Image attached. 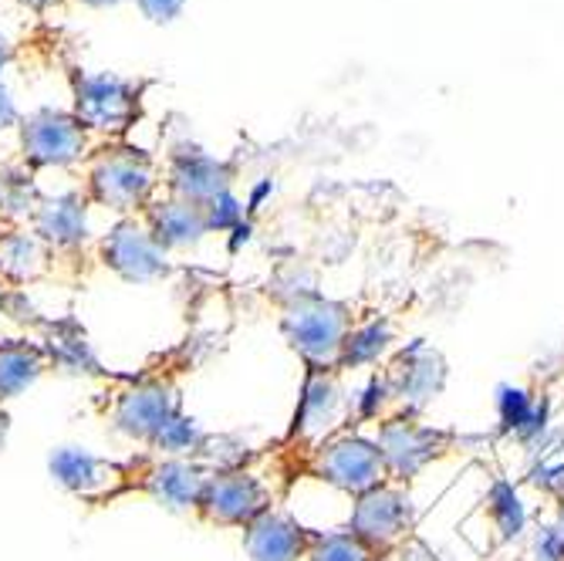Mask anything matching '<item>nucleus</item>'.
Segmentation results:
<instances>
[{
	"mask_svg": "<svg viewBox=\"0 0 564 561\" xmlns=\"http://www.w3.org/2000/svg\"><path fill=\"white\" fill-rule=\"evenodd\" d=\"M135 8L152 24H173L183 14L186 0H135Z\"/></svg>",
	"mask_w": 564,
	"mask_h": 561,
	"instance_id": "412c9836",
	"label": "nucleus"
},
{
	"mask_svg": "<svg viewBox=\"0 0 564 561\" xmlns=\"http://www.w3.org/2000/svg\"><path fill=\"white\" fill-rule=\"evenodd\" d=\"M8 65H11V41L8 34H0V75H4Z\"/></svg>",
	"mask_w": 564,
	"mask_h": 561,
	"instance_id": "b1692460",
	"label": "nucleus"
},
{
	"mask_svg": "<svg viewBox=\"0 0 564 561\" xmlns=\"http://www.w3.org/2000/svg\"><path fill=\"white\" fill-rule=\"evenodd\" d=\"M78 4H85V8H91V11H109V8L126 4V0H78Z\"/></svg>",
	"mask_w": 564,
	"mask_h": 561,
	"instance_id": "5701e85b",
	"label": "nucleus"
},
{
	"mask_svg": "<svg viewBox=\"0 0 564 561\" xmlns=\"http://www.w3.org/2000/svg\"><path fill=\"white\" fill-rule=\"evenodd\" d=\"M55 253L44 247V240L31 227H4L0 230V278L21 288L47 274Z\"/></svg>",
	"mask_w": 564,
	"mask_h": 561,
	"instance_id": "2eb2a0df",
	"label": "nucleus"
},
{
	"mask_svg": "<svg viewBox=\"0 0 564 561\" xmlns=\"http://www.w3.org/2000/svg\"><path fill=\"white\" fill-rule=\"evenodd\" d=\"M98 258L129 284H152V281L170 278L173 271L170 253L149 234L142 217H122L98 240Z\"/></svg>",
	"mask_w": 564,
	"mask_h": 561,
	"instance_id": "423d86ee",
	"label": "nucleus"
},
{
	"mask_svg": "<svg viewBox=\"0 0 564 561\" xmlns=\"http://www.w3.org/2000/svg\"><path fill=\"white\" fill-rule=\"evenodd\" d=\"M41 190L34 180V170L28 163H4L0 166V224L4 227H28L37 203Z\"/></svg>",
	"mask_w": 564,
	"mask_h": 561,
	"instance_id": "f3484780",
	"label": "nucleus"
},
{
	"mask_svg": "<svg viewBox=\"0 0 564 561\" xmlns=\"http://www.w3.org/2000/svg\"><path fill=\"white\" fill-rule=\"evenodd\" d=\"M142 220L166 253L193 250L203 237L210 234L207 217H203V207H196V203H189V199H180L173 193H163V196L152 199L142 211Z\"/></svg>",
	"mask_w": 564,
	"mask_h": 561,
	"instance_id": "9b49d317",
	"label": "nucleus"
},
{
	"mask_svg": "<svg viewBox=\"0 0 564 561\" xmlns=\"http://www.w3.org/2000/svg\"><path fill=\"white\" fill-rule=\"evenodd\" d=\"M264 511H271L268 487L261 484V477H253L240 467L214 471L196 504V515L217 528H247Z\"/></svg>",
	"mask_w": 564,
	"mask_h": 561,
	"instance_id": "0eeeda50",
	"label": "nucleus"
},
{
	"mask_svg": "<svg viewBox=\"0 0 564 561\" xmlns=\"http://www.w3.org/2000/svg\"><path fill=\"white\" fill-rule=\"evenodd\" d=\"M41 348L47 355V366L65 376H101L98 355L88 342V332L75 319L41 322Z\"/></svg>",
	"mask_w": 564,
	"mask_h": 561,
	"instance_id": "ddd939ff",
	"label": "nucleus"
},
{
	"mask_svg": "<svg viewBox=\"0 0 564 561\" xmlns=\"http://www.w3.org/2000/svg\"><path fill=\"white\" fill-rule=\"evenodd\" d=\"M14 294V284H8L4 278H0V315H8V301Z\"/></svg>",
	"mask_w": 564,
	"mask_h": 561,
	"instance_id": "393cba45",
	"label": "nucleus"
},
{
	"mask_svg": "<svg viewBox=\"0 0 564 561\" xmlns=\"http://www.w3.org/2000/svg\"><path fill=\"white\" fill-rule=\"evenodd\" d=\"M21 163L37 170H65L91 157V136L65 109H37L21 119Z\"/></svg>",
	"mask_w": 564,
	"mask_h": 561,
	"instance_id": "7ed1b4c3",
	"label": "nucleus"
},
{
	"mask_svg": "<svg viewBox=\"0 0 564 561\" xmlns=\"http://www.w3.org/2000/svg\"><path fill=\"white\" fill-rule=\"evenodd\" d=\"M47 369L37 338H0V406L24 396Z\"/></svg>",
	"mask_w": 564,
	"mask_h": 561,
	"instance_id": "dca6fc26",
	"label": "nucleus"
},
{
	"mask_svg": "<svg viewBox=\"0 0 564 561\" xmlns=\"http://www.w3.org/2000/svg\"><path fill=\"white\" fill-rule=\"evenodd\" d=\"M135 461V481L132 490L149 494L156 504L170 507V511H193L203 497L214 467L203 461H186V456H132Z\"/></svg>",
	"mask_w": 564,
	"mask_h": 561,
	"instance_id": "6e6552de",
	"label": "nucleus"
},
{
	"mask_svg": "<svg viewBox=\"0 0 564 561\" xmlns=\"http://www.w3.org/2000/svg\"><path fill=\"white\" fill-rule=\"evenodd\" d=\"M142 85L116 72H75L72 116L88 136H122L139 119Z\"/></svg>",
	"mask_w": 564,
	"mask_h": 561,
	"instance_id": "f03ea898",
	"label": "nucleus"
},
{
	"mask_svg": "<svg viewBox=\"0 0 564 561\" xmlns=\"http://www.w3.org/2000/svg\"><path fill=\"white\" fill-rule=\"evenodd\" d=\"M91 203L82 190L41 196L37 211L31 217V230L44 240L51 253H78L88 244L91 224H88Z\"/></svg>",
	"mask_w": 564,
	"mask_h": 561,
	"instance_id": "9d476101",
	"label": "nucleus"
},
{
	"mask_svg": "<svg viewBox=\"0 0 564 561\" xmlns=\"http://www.w3.org/2000/svg\"><path fill=\"white\" fill-rule=\"evenodd\" d=\"M51 477H55L68 494L101 504L116 500L132 490L135 461H109V456L88 453L82 446H62L51 453Z\"/></svg>",
	"mask_w": 564,
	"mask_h": 561,
	"instance_id": "39448f33",
	"label": "nucleus"
},
{
	"mask_svg": "<svg viewBox=\"0 0 564 561\" xmlns=\"http://www.w3.org/2000/svg\"><path fill=\"white\" fill-rule=\"evenodd\" d=\"M372 453L369 446L362 443H335L322 453V464H318V474L338 487H348V490H358V487H366L372 481Z\"/></svg>",
	"mask_w": 564,
	"mask_h": 561,
	"instance_id": "a211bd4d",
	"label": "nucleus"
},
{
	"mask_svg": "<svg viewBox=\"0 0 564 561\" xmlns=\"http://www.w3.org/2000/svg\"><path fill=\"white\" fill-rule=\"evenodd\" d=\"M91 207L119 217H142V211L160 196V173L142 149L126 142H106L85 160V186Z\"/></svg>",
	"mask_w": 564,
	"mask_h": 561,
	"instance_id": "f257e3e1",
	"label": "nucleus"
},
{
	"mask_svg": "<svg viewBox=\"0 0 564 561\" xmlns=\"http://www.w3.org/2000/svg\"><path fill=\"white\" fill-rule=\"evenodd\" d=\"M203 217H207V230L210 234L237 230L243 224V199L234 190H227V193L214 196L207 207H203Z\"/></svg>",
	"mask_w": 564,
	"mask_h": 561,
	"instance_id": "6ab92c4d",
	"label": "nucleus"
},
{
	"mask_svg": "<svg viewBox=\"0 0 564 561\" xmlns=\"http://www.w3.org/2000/svg\"><path fill=\"white\" fill-rule=\"evenodd\" d=\"M21 109H18V101H14V95H11V88L8 85H0V132H8V129H14V126H21Z\"/></svg>",
	"mask_w": 564,
	"mask_h": 561,
	"instance_id": "4be33fe9",
	"label": "nucleus"
},
{
	"mask_svg": "<svg viewBox=\"0 0 564 561\" xmlns=\"http://www.w3.org/2000/svg\"><path fill=\"white\" fill-rule=\"evenodd\" d=\"M307 554H312V561H362V551H358L355 538H341V535L312 538Z\"/></svg>",
	"mask_w": 564,
	"mask_h": 561,
	"instance_id": "aec40b11",
	"label": "nucleus"
},
{
	"mask_svg": "<svg viewBox=\"0 0 564 561\" xmlns=\"http://www.w3.org/2000/svg\"><path fill=\"white\" fill-rule=\"evenodd\" d=\"M21 8H28V11H47V8H55L58 0H18Z\"/></svg>",
	"mask_w": 564,
	"mask_h": 561,
	"instance_id": "a878e982",
	"label": "nucleus"
},
{
	"mask_svg": "<svg viewBox=\"0 0 564 561\" xmlns=\"http://www.w3.org/2000/svg\"><path fill=\"white\" fill-rule=\"evenodd\" d=\"M312 535H307L297 521L264 511L258 521H250L243 528V551L247 561H297L307 554Z\"/></svg>",
	"mask_w": 564,
	"mask_h": 561,
	"instance_id": "f8f14e48",
	"label": "nucleus"
},
{
	"mask_svg": "<svg viewBox=\"0 0 564 561\" xmlns=\"http://www.w3.org/2000/svg\"><path fill=\"white\" fill-rule=\"evenodd\" d=\"M183 410V396L166 376H145L132 379L112 406V427L129 436L132 443H142L145 450L156 440Z\"/></svg>",
	"mask_w": 564,
	"mask_h": 561,
	"instance_id": "20e7f679",
	"label": "nucleus"
},
{
	"mask_svg": "<svg viewBox=\"0 0 564 561\" xmlns=\"http://www.w3.org/2000/svg\"><path fill=\"white\" fill-rule=\"evenodd\" d=\"M234 190V166L210 157L207 149L199 145H176L170 152L166 163V193L189 199L196 207H207V203L220 193Z\"/></svg>",
	"mask_w": 564,
	"mask_h": 561,
	"instance_id": "1a4fd4ad",
	"label": "nucleus"
},
{
	"mask_svg": "<svg viewBox=\"0 0 564 561\" xmlns=\"http://www.w3.org/2000/svg\"><path fill=\"white\" fill-rule=\"evenodd\" d=\"M284 332L297 352H304L307 359H328V355L341 345V322L335 315L332 304L312 301V304H297L291 315L284 319Z\"/></svg>",
	"mask_w": 564,
	"mask_h": 561,
	"instance_id": "4468645a",
	"label": "nucleus"
}]
</instances>
